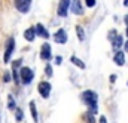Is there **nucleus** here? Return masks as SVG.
<instances>
[{
  "instance_id": "nucleus-1",
  "label": "nucleus",
  "mask_w": 128,
  "mask_h": 123,
  "mask_svg": "<svg viewBox=\"0 0 128 123\" xmlns=\"http://www.w3.org/2000/svg\"><path fill=\"white\" fill-rule=\"evenodd\" d=\"M80 99L84 101V104H85V105H88V107H90V113L96 114V113H97V101H98V95H97V92L91 91V89L84 91L82 95H80Z\"/></svg>"
},
{
  "instance_id": "nucleus-2",
  "label": "nucleus",
  "mask_w": 128,
  "mask_h": 123,
  "mask_svg": "<svg viewBox=\"0 0 128 123\" xmlns=\"http://www.w3.org/2000/svg\"><path fill=\"white\" fill-rule=\"evenodd\" d=\"M34 79V71L28 67H21L20 68V82L22 85H30Z\"/></svg>"
},
{
  "instance_id": "nucleus-3",
  "label": "nucleus",
  "mask_w": 128,
  "mask_h": 123,
  "mask_svg": "<svg viewBox=\"0 0 128 123\" xmlns=\"http://www.w3.org/2000/svg\"><path fill=\"white\" fill-rule=\"evenodd\" d=\"M51 89H52V86H51L49 82H40L37 85V92L40 93V96L43 99H48L51 96Z\"/></svg>"
},
{
  "instance_id": "nucleus-4",
  "label": "nucleus",
  "mask_w": 128,
  "mask_h": 123,
  "mask_svg": "<svg viewBox=\"0 0 128 123\" xmlns=\"http://www.w3.org/2000/svg\"><path fill=\"white\" fill-rule=\"evenodd\" d=\"M14 51H15V39H14V37H9V39H8V43H6L4 57H3V61L6 62V64L10 61V57H12Z\"/></svg>"
},
{
  "instance_id": "nucleus-5",
  "label": "nucleus",
  "mask_w": 128,
  "mask_h": 123,
  "mask_svg": "<svg viewBox=\"0 0 128 123\" xmlns=\"http://www.w3.org/2000/svg\"><path fill=\"white\" fill-rule=\"evenodd\" d=\"M15 6L21 13H28L32 7V0H15Z\"/></svg>"
},
{
  "instance_id": "nucleus-6",
  "label": "nucleus",
  "mask_w": 128,
  "mask_h": 123,
  "mask_svg": "<svg viewBox=\"0 0 128 123\" xmlns=\"http://www.w3.org/2000/svg\"><path fill=\"white\" fill-rule=\"evenodd\" d=\"M40 58L45 60V61H49L52 58V49H51L49 43H43L42 45V48H40Z\"/></svg>"
},
{
  "instance_id": "nucleus-7",
  "label": "nucleus",
  "mask_w": 128,
  "mask_h": 123,
  "mask_svg": "<svg viewBox=\"0 0 128 123\" xmlns=\"http://www.w3.org/2000/svg\"><path fill=\"white\" fill-rule=\"evenodd\" d=\"M68 9H70V0H61L58 4V10H57L58 16H67Z\"/></svg>"
},
{
  "instance_id": "nucleus-8",
  "label": "nucleus",
  "mask_w": 128,
  "mask_h": 123,
  "mask_svg": "<svg viewBox=\"0 0 128 123\" xmlns=\"http://www.w3.org/2000/svg\"><path fill=\"white\" fill-rule=\"evenodd\" d=\"M54 40H55L58 45H64V43H67V33H66V30L60 28V30L54 34Z\"/></svg>"
},
{
  "instance_id": "nucleus-9",
  "label": "nucleus",
  "mask_w": 128,
  "mask_h": 123,
  "mask_svg": "<svg viewBox=\"0 0 128 123\" xmlns=\"http://www.w3.org/2000/svg\"><path fill=\"white\" fill-rule=\"evenodd\" d=\"M113 62H115L116 65L122 67V65L125 64V54H124V52H121V51L115 52V57H113Z\"/></svg>"
},
{
  "instance_id": "nucleus-10",
  "label": "nucleus",
  "mask_w": 128,
  "mask_h": 123,
  "mask_svg": "<svg viewBox=\"0 0 128 123\" xmlns=\"http://www.w3.org/2000/svg\"><path fill=\"white\" fill-rule=\"evenodd\" d=\"M72 12H73L74 15H82V13H84L80 0H73V1H72Z\"/></svg>"
},
{
  "instance_id": "nucleus-11",
  "label": "nucleus",
  "mask_w": 128,
  "mask_h": 123,
  "mask_svg": "<svg viewBox=\"0 0 128 123\" xmlns=\"http://www.w3.org/2000/svg\"><path fill=\"white\" fill-rule=\"evenodd\" d=\"M34 30H36V36H40V37H43V39H49V33H48V30H46L42 24H37V25L34 27Z\"/></svg>"
},
{
  "instance_id": "nucleus-12",
  "label": "nucleus",
  "mask_w": 128,
  "mask_h": 123,
  "mask_svg": "<svg viewBox=\"0 0 128 123\" xmlns=\"http://www.w3.org/2000/svg\"><path fill=\"white\" fill-rule=\"evenodd\" d=\"M122 46H124V39H122V36H119V34H118V36H116V39L112 42V48H113V51H115V52H118Z\"/></svg>"
},
{
  "instance_id": "nucleus-13",
  "label": "nucleus",
  "mask_w": 128,
  "mask_h": 123,
  "mask_svg": "<svg viewBox=\"0 0 128 123\" xmlns=\"http://www.w3.org/2000/svg\"><path fill=\"white\" fill-rule=\"evenodd\" d=\"M24 39L27 42H33L36 39V30H34V27H30V28H27V30L24 31Z\"/></svg>"
},
{
  "instance_id": "nucleus-14",
  "label": "nucleus",
  "mask_w": 128,
  "mask_h": 123,
  "mask_svg": "<svg viewBox=\"0 0 128 123\" xmlns=\"http://www.w3.org/2000/svg\"><path fill=\"white\" fill-rule=\"evenodd\" d=\"M30 111H32L33 122L37 123L39 122V117H37V108H36V102H34V101H30Z\"/></svg>"
},
{
  "instance_id": "nucleus-15",
  "label": "nucleus",
  "mask_w": 128,
  "mask_h": 123,
  "mask_svg": "<svg viewBox=\"0 0 128 123\" xmlns=\"http://www.w3.org/2000/svg\"><path fill=\"white\" fill-rule=\"evenodd\" d=\"M70 62H72V64H74L76 67H79V68H82V70L85 68V62L82 61V60H79L78 57H70Z\"/></svg>"
},
{
  "instance_id": "nucleus-16",
  "label": "nucleus",
  "mask_w": 128,
  "mask_h": 123,
  "mask_svg": "<svg viewBox=\"0 0 128 123\" xmlns=\"http://www.w3.org/2000/svg\"><path fill=\"white\" fill-rule=\"evenodd\" d=\"M8 108L12 110V111L16 110V104H15V99H14L12 95H8Z\"/></svg>"
},
{
  "instance_id": "nucleus-17",
  "label": "nucleus",
  "mask_w": 128,
  "mask_h": 123,
  "mask_svg": "<svg viewBox=\"0 0 128 123\" xmlns=\"http://www.w3.org/2000/svg\"><path fill=\"white\" fill-rule=\"evenodd\" d=\"M22 119H24V111H22L21 107H16V110H15V120L16 122H22Z\"/></svg>"
},
{
  "instance_id": "nucleus-18",
  "label": "nucleus",
  "mask_w": 128,
  "mask_h": 123,
  "mask_svg": "<svg viewBox=\"0 0 128 123\" xmlns=\"http://www.w3.org/2000/svg\"><path fill=\"white\" fill-rule=\"evenodd\" d=\"M76 33H78V39L80 42H84L85 40V31H84V28L80 25H76Z\"/></svg>"
},
{
  "instance_id": "nucleus-19",
  "label": "nucleus",
  "mask_w": 128,
  "mask_h": 123,
  "mask_svg": "<svg viewBox=\"0 0 128 123\" xmlns=\"http://www.w3.org/2000/svg\"><path fill=\"white\" fill-rule=\"evenodd\" d=\"M84 119L86 120V123H96V119H94V114H92V113H90V111H88V113H86V114L84 116Z\"/></svg>"
},
{
  "instance_id": "nucleus-20",
  "label": "nucleus",
  "mask_w": 128,
  "mask_h": 123,
  "mask_svg": "<svg viewBox=\"0 0 128 123\" xmlns=\"http://www.w3.org/2000/svg\"><path fill=\"white\" fill-rule=\"evenodd\" d=\"M21 64H22V60L20 58V60H16V61L12 62V68H14V70H18V68H21Z\"/></svg>"
},
{
  "instance_id": "nucleus-21",
  "label": "nucleus",
  "mask_w": 128,
  "mask_h": 123,
  "mask_svg": "<svg viewBox=\"0 0 128 123\" xmlns=\"http://www.w3.org/2000/svg\"><path fill=\"white\" fill-rule=\"evenodd\" d=\"M116 36H118V33H116V31H115V30H110V31H109V36H107V39H109L110 42H113V40L116 39Z\"/></svg>"
},
{
  "instance_id": "nucleus-22",
  "label": "nucleus",
  "mask_w": 128,
  "mask_h": 123,
  "mask_svg": "<svg viewBox=\"0 0 128 123\" xmlns=\"http://www.w3.org/2000/svg\"><path fill=\"white\" fill-rule=\"evenodd\" d=\"M45 74H46L48 77H52V67H51L49 64L45 67Z\"/></svg>"
},
{
  "instance_id": "nucleus-23",
  "label": "nucleus",
  "mask_w": 128,
  "mask_h": 123,
  "mask_svg": "<svg viewBox=\"0 0 128 123\" xmlns=\"http://www.w3.org/2000/svg\"><path fill=\"white\" fill-rule=\"evenodd\" d=\"M3 82H4V83H9V82H10V73H9V71H6V73L3 74Z\"/></svg>"
},
{
  "instance_id": "nucleus-24",
  "label": "nucleus",
  "mask_w": 128,
  "mask_h": 123,
  "mask_svg": "<svg viewBox=\"0 0 128 123\" xmlns=\"http://www.w3.org/2000/svg\"><path fill=\"white\" fill-rule=\"evenodd\" d=\"M96 0H85V4H86V6H88V7H94V6H96Z\"/></svg>"
},
{
  "instance_id": "nucleus-25",
  "label": "nucleus",
  "mask_w": 128,
  "mask_h": 123,
  "mask_svg": "<svg viewBox=\"0 0 128 123\" xmlns=\"http://www.w3.org/2000/svg\"><path fill=\"white\" fill-rule=\"evenodd\" d=\"M61 62H63V58H61L60 55H58V57H55V64H57V65H60Z\"/></svg>"
},
{
  "instance_id": "nucleus-26",
  "label": "nucleus",
  "mask_w": 128,
  "mask_h": 123,
  "mask_svg": "<svg viewBox=\"0 0 128 123\" xmlns=\"http://www.w3.org/2000/svg\"><path fill=\"white\" fill-rule=\"evenodd\" d=\"M100 123H107V120H106V117H104V116H101V117H100Z\"/></svg>"
},
{
  "instance_id": "nucleus-27",
  "label": "nucleus",
  "mask_w": 128,
  "mask_h": 123,
  "mask_svg": "<svg viewBox=\"0 0 128 123\" xmlns=\"http://www.w3.org/2000/svg\"><path fill=\"white\" fill-rule=\"evenodd\" d=\"M115 80H116V76H115V74H112V76H110V82H112V83H113V82H115Z\"/></svg>"
},
{
  "instance_id": "nucleus-28",
  "label": "nucleus",
  "mask_w": 128,
  "mask_h": 123,
  "mask_svg": "<svg viewBox=\"0 0 128 123\" xmlns=\"http://www.w3.org/2000/svg\"><path fill=\"white\" fill-rule=\"evenodd\" d=\"M124 49H125V52H128V40L124 43Z\"/></svg>"
},
{
  "instance_id": "nucleus-29",
  "label": "nucleus",
  "mask_w": 128,
  "mask_h": 123,
  "mask_svg": "<svg viewBox=\"0 0 128 123\" xmlns=\"http://www.w3.org/2000/svg\"><path fill=\"white\" fill-rule=\"evenodd\" d=\"M124 6H125V7H128V0H124Z\"/></svg>"
},
{
  "instance_id": "nucleus-30",
  "label": "nucleus",
  "mask_w": 128,
  "mask_h": 123,
  "mask_svg": "<svg viewBox=\"0 0 128 123\" xmlns=\"http://www.w3.org/2000/svg\"><path fill=\"white\" fill-rule=\"evenodd\" d=\"M124 19H125V24L128 25V15H125V18H124Z\"/></svg>"
},
{
  "instance_id": "nucleus-31",
  "label": "nucleus",
  "mask_w": 128,
  "mask_h": 123,
  "mask_svg": "<svg viewBox=\"0 0 128 123\" xmlns=\"http://www.w3.org/2000/svg\"><path fill=\"white\" fill-rule=\"evenodd\" d=\"M125 33H127V37H128V25H127V31H125Z\"/></svg>"
},
{
  "instance_id": "nucleus-32",
  "label": "nucleus",
  "mask_w": 128,
  "mask_h": 123,
  "mask_svg": "<svg viewBox=\"0 0 128 123\" xmlns=\"http://www.w3.org/2000/svg\"><path fill=\"white\" fill-rule=\"evenodd\" d=\"M127 85H128V82H127Z\"/></svg>"
}]
</instances>
